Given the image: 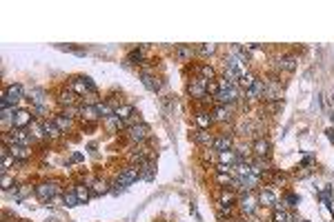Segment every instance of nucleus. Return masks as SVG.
<instances>
[{"mask_svg": "<svg viewBox=\"0 0 334 222\" xmlns=\"http://www.w3.org/2000/svg\"><path fill=\"white\" fill-rule=\"evenodd\" d=\"M138 169H141V180L152 182L156 178V160H147V162L138 164Z\"/></svg>", "mask_w": 334, "mask_h": 222, "instance_id": "nucleus-31", "label": "nucleus"}, {"mask_svg": "<svg viewBox=\"0 0 334 222\" xmlns=\"http://www.w3.org/2000/svg\"><path fill=\"white\" fill-rule=\"evenodd\" d=\"M174 56H176L178 63L187 65V63H192V58L196 56V49H194L192 44H178V47H174Z\"/></svg>", "mask_w": 334, "mask_h": 222, "instance_id": "nucleus-24", "label": "nucleus"}, {"mask_svg": "<svg viewBox=\"0 0 334 222\" xmlns=\"http://www.w3.org/2000/svg\"><path fill=\"white\" fill-rule=\"evenodd\" d=\"M259 80V76L254 74V71H247V74H243L241 76V80H238V87L243 89V91H247V89H252L254 87V82Z\"/></svg>", "mask_w": 334, "mask_h": 222, "instance_id": "nucleus-38", "label": "nucleus"}, {"mask_svg": "<svg viewBox=\"0 0 334 222\" xmlns=\"http://www.w3.org/2000/svg\"><path fill=\"white\" fill-rule=\"evenodd\" d=\"M122 191H125V187H122L118 180H114V182H111V193H114V196H120Z\"/></svg>", "mask_w": 334, "mask_h": 222, "instance_id": "nucleus-49", "label": "nucleus"}, {"mask_svg": "<svg viewBox=\"0 0 334 222\" xmlns=\"http://www.w3.org/2000/svg\"><path fill=\"white\" fill-rule=\"evenodd\" d=\"M103 127H105V131L107 133H122L127 129V125H125V120H120L118 116H109V118H105L103 120Z\"/></svg>", "mask_w": 334, "mask_h": 222, "instance_id": "nucleus-25", "label": "nucleus"}, {"mask_svg": "<svg viewBox=\"0 0 334 222\" xmlns=\"http://www.w3.org/2000/svg\"><path fill=\"white\" fill-rule=\"evenodd\" d=\"M49 222H56V220H49Z\"/></svg>", "mask_w": 334, "mask_h": 222, "instance_id": "nucleus-54", "label": "nucleus"}, {"mask_svg": "<svg viewBox=\"0 0 334 222\" xmlns=\"http://www.w3.org/2000/svg\"><path fill=\"white\" fill-rule=\"evenodd\" d=\"M210 111L212 118H214V125H230L234 120V114H236V107L234 104H214Z\"/></svg>", "mask_w": 334, "mask_h": 222, "instance_id": "nucleus-7", "label": "nucleus"}, {"mask_svg": "<svg viewBox=\"0 0 334 222\" xmlns=\"http://www.w3.org/2000/svg\"><path fill=\"white\" fill-rule=\"evenodd\" d=\"M143 63H145V47H136V49H132V51L127 53V65L141 69Z\"/></svg>", "mask_w": 334, "mask_h": 222, "instance_id": "nucleus-33", "label": "nucleus"}, {"mask_svg": "<svg viewBox=\"0 0 334 222\" xmlns=\"http://www.w3.org/2000/svg\"><path fill=\"white\" fill-rule=\"evenodd\" d=\"M265 104V111H270V114H276V111L283 109V100H278V102H263Z\"/></svg>", "mask_w": 334, "mask_h": 222, "instance_id": "nucleus-45", "label": "nucleus"}, {"mask_svg": "<svg viewBox=\"0 0 334 222\" xmlns=\"http://www.w3.org/2000/svg\"><path fill=\"white\" fill-rule=\"evenodd\" d=\"M47 207H65V196H63V193H60V196H54L47 202Z\"/></svg>", "mask_w": 334, "mask_h": 222, "instance_id": "nucleus-46", "label": "nucleus"}, {"mask_svg": "<svg viewBox=\"0 0 334 222\" xmlns=\"http://www.w3.org/2000/svg\"><path fill=\"white\" fill-rule=\"evenodd\" d=\"M127 160H130V164H143L147 160H154V153L145 144H132L130 153H127Z\"/></svg>", "mask_w": 334, "mask_h": 222, "instance_id": "nucleus-9", "label": "nucleus"}, {"mask_svg": "<svg viewBox=\"0 0 334 222\" xmlns=\"http://www.w3.org/2000/svg\"><path fill=\"white\" fill-rule=\"evenodd\" d=\"M63 196H65V207H78V204H80V200H78L74 187L67 189V191H63Z\"/></svg>", "mask_w": 334, "mask_h": 222, "instance_id": "nucleus-41", "label": "nucleus"}, {"mask_svg": "<svg viewBox=\"0 0 334 222\" xmlns=\"http://www.w3.org/2000/svg\"><path fill=\"white\" fill-rule=\"evenodd\" d=\"M263 91H265V78H259L254 82V87L245 91V98H247V102H259V100H263Z\"/></svg>", "mask_w": 334, "mask_h": 222, "instance_id": "nucleus-26", "label": "nucleus"}, {"mask_svg": "<svg viewBox=\"0 0 334 222\" xmlns=\"http://www.w3.org/2000/svg\"><path fill=\"white\" fill-rule=\"evenodd\" d=\"M7 136H9V144H22V147H31V144L36 142L31 138L29 129H14V131H9Z\"/></svg>", "mask_w": 334, "mask_h": 222, "instance_id": "nucleus-17", "label": "nucleus"}, {"mask_svg": "<svg viewBox=\"0 0 334 222\" xmlns=\"http://www.w3.org/2000/svg\"><path fill=\"white\" fill-rule=\"evenodd\" d=\"M196 49V56H203V58H210V56H214L216 53V44H198V47H194Z\"/></svg>", "mask_w": 334, "mask_h": 222, "instance_id": "nucleus-42", "label": "nucleus"}, {"mask_svg": "<svg viewBox=\"0 0 334 222\" xmlns=\"http://www.w3.org/2000/svg\"><path fill=\"white\" fill-rule=\"evenodd\" d=\"M3 93H5V96H7V100H9L11 104H14V107H18V102H20V100L27 96V93H25V87H22L20 82H14V85H9V87L5 89Z\"/></svg>", "mask_w": 334, "mask_h": 222, "instance_id": "nucleus-21", "label": "nucleus"}, {"mask_svg": "<svg viewBox=\"0 0 334 222\" xmlns=\"http://www.w3.org/2000/svg\"><path fill=\"white\" fill-rule=\"evenodd\" d=\"M56 102H58V109L63 111L67 107H76V104H80V96H76V93L65 85L58 93H56Z\"/></svg>", "mask_w": 334, "mask_h": 222, "instance_id": "nucleus-12", "label": "nucleus"}, {"mask_svg": "<svg viewBox=\"0 0 334 222\" xmlns=\"http://www.w3.org/2000/svg\"><path fill=\"white\" fill-rule=\"evenodd\" d=\"M67 87L80 98L87 96L89 91H96V85H94V80L89 76H71L69 82H67Z\"/></svg>", "mask_w": 334, "mask_h": 222, "instance_id": "nucleus-6", "label": "nucleus"}, {"mask_svg": "<svg viewBox=\"0 0 334 222\" xmlns=\"http://www.w3.org/2000/svg\"><path fill=\"white\" fill-rule=\"evenodd\" d=\"M52 120L58 125V129L63 131V133H71L76 129V120H71V118H67L65 114H54L52 116Z\"/></svg>", "mask_w": 334, "mask_h": 222, "instance_id": "nucleus-29", "label": "nucleus"}, {"mask_svg": "<svg viewBox=\"0 0 334 222\" xmlns=\"http://www.w3.org/2000/svg\"><path fill=\"white\" fill-rule=\"evenodd\" d=\"M105 98H100V93H98V89L96 91H89L87 96H82L80 98V104H85V107H96L98 102H103Z\"/></svg>", "mask_w": 334, "mask_h": 222, "instance_id": "nucleus-39", "label": "nucleus"}, {"mask_svg": "<svg viewBox=\"0 0 334 222\" xmlns=\"http://www.w3.org/2000/svg\"><path fill=\"white\" fill-rule=\"evenodd\" d=\"M9 153L14 155L18 164H25L27 160H31L33 149L31 147H22V144H9Z\"/></svg>", "mask_w": 334, "mask_h": 222, "instance_id": "nucleus-22", "label": "nucleus"}, {"mask_svg": "<svg viewBox=\"0 0 334 222\" xmlns=\"http://www.w3.org/2000/svg\"><path fill=\"white\" fill-rule=\"evenodd\" d=\"M141 80H143L145 89H149L152 93H158L160 89H163V80H160L156 74H141Z\"/></svg>", "mask_w": 334, "mask_h": 222, "instance_id": "nucleus-28", "label": "nucleus"}, {"mask_svg": "<svg viewBox=\"0 0 334 222\" xmlns=\"http://www.w3.org/2000/svg\"><path fill=\"white\" fill-rule=\"evenodd\" d=\"M60 114H65L67 118H71V120H80V104H76V107H67L63 109Z\"/></svg>", "mask_w": 334, "mask_h": 222, "instance_id": "nucleus-43", "label": "nucleus"}, {"mask_svg": "<svg viewBox=\"0 0 334 222\" xmlns=\"http://www.w3.org/2000/svg\"><path fill=\"white\" fill-rule=\"evenodd\" d=\"M3 222H7V220H3Z\"/></svg>", "mask_w": 334, "mask_h": 222, "instance_id": "nucleus-56", "label": "nucleus"}, {"mask_svg": "<svg viewBox=\"0 0 334 222\" xmlns=\"http://www.w3.org/2000/svg\"><path fill=\"white\" fill-rule=\"evenodd\" d=\"M134 114H136V109H134V104H130V102H125V104H120V107L118 109H116V116H118V118L120 120H130L132 118V116Z\"/></svg>", "mask_w": 334, "mask_h": 222, "instance_id": "nucleus-40", "label": "nucleus"}, {"mask_svg": "<svg viewBox=\"0 0 334 222\" xmlns=\"http://www.w3.org/2000/svg\"><path fill=\"white\" fill-rule=\"evenodd\" d=\"M283 100V82L278 74H272L265 78V91H263V102H278Z\"/></svg>", "mask_w": 334, "mask_h": 222, "instance_id": "nucleus-1", "label": "nucleus"}, {"mask_svg": "<svg viewBox=\"0 0 334 222\" xmlns=\"http://www.w3.org/2000/svg\"><path fill=\"white\" fill-rule=\"evenodd\" d=\"M122 136L127 138L130 144H145L149 138H152V127H149L147 122H141V125L127 127V129L122 131Z\"/></svg>", "mask_w": 334, "mask_h": 222, "instance_id": "nucleus-2", "label": "nucleus"}, {"mask_svg": "<svg viewBox=\"0 0 334 222\" xmlns=\"http://www.w3.org/2000/svg\"><path fill=\"white\" fill-rule=\"evenodd\" d=\"M256 196H259V204L265 209H274L278 202V196L274 189H272V185H261L256 189Z\"/></svg>", "mask_w": 334, "mask_h": 222, "instance_id": "nucleus-10", "label": "nucleus"}, {"mask_svg": "<svg viewBox=\"0 0 334 222\" xmlns=\"http://www.w3.org/2000/svg\"><path fill=\"white\" fill-rule=\"evenodd\" d=\"M89 189H92V196L94 198H100L105 193H111V182L105 180V178H94V180H87Z\"/></svg>", "mask_w": 334, "mask_h": 222, "instance_id": "nucleus-18", "label": "nucleus"}, {"mask_svg": "<svg viewBox=\"0 0 334 222\" xmlns=\"http://www.w3.org/2000/svg\"><path fill=\"white\" fill-rule=\"evenodd\" d=\"M301 166H305V169H310V166H314V158H303V162H301Z\"/></svg>", "mask_w": 334, "mask_h": 222, "instance_id": "nucleus-50", "label": "nucleus"}, {"mask_svg": "<svg viewBox=\"0 0 334 222\" xmlns=\"http://www.w3.org/2000/svg\"><path fill=\"white\" fill-rule=\"evenodd\" d=\"M29 133H31V138L36 142H47V136H45V125H43V120H33L31 125H29Z\"/></svg>", "mask_w": 334, "mask_h": 222, "instance_id": "nucleus-34", "label": "nucleus"}, {"mask_svg": "<svg viewBox=\"0 0 334 222\" xmlns=\"http://www.w3.org/2000/svg\"><path fill=\"white\" fill-rule=\"evenodd\" d=\"M299 222H308V220H299Z\"/></svg>", "mask_w": 334, "mask_h": 222, "instance_id": "nucleus-53", "label": "nucleus"}, {"mask_svg": "<svg viewBox=\"0 0 334 222\" xmlns=\"http://www.w3.org/2000/svg\"><path fill=\"white\" fill-rule=\"evenodd\" d=\"M238 160H243L241 155H238L234 149H230V151H221L219 153V162H223V164H230V166H234L238 162Z\"/></svg>", "mask_w": 334, "mask_h": 222, "instance_id": "nucleus-36", "label": "nucleus"}, {"mask_svg": "<svg viewBox=\"0 0 334 222\" xmlns=\"http://www.w3.org/2000/svg\"><path fill=\"white\" fill-rule=\"evenodd\" d=\"M325 133H327V138H330V140H332V142H334V129H327V131H325Z\"/></svg>", "mask_w": 334, "mask_h": 222, "instance_id": "nucleus-51", "label": "nucleus"}, {"mask_svg": "<svg viewBox=\"0 0 334 222\" xmlns=\"http://www.w3.org/2000/svg\"><path fill=\"white\" fill-rule=\"evenodd\" d=\"M0 185H3V191H9V189L14 187V178L9 174H3V182H0Z\"/></svg>", "mask_w": 334, "mask_h": 222, "instance_id": "nucleus-47", "label": "nucleus"}, {"mask_svg": "<svg viewBox=\"0 0 334 222\" xmlns=\"http://www.w3.org/2000/svg\"><path fill=\"white\" fill-rule=\"evenodd\" d=\"M214 151H230V149H234V133H227V131H223V133H216V138H214Z\"/></svg>", "mask_w": 334, "mask_h": 222, "instance_id": "nucleus-19", "label": "nucleus"}, {"mask_svg": "<svg viewBox=\"0 0 334 222\" xmlns=\"http://www.w3.org/2000/svg\"><path fill=\"white\" fill-rule=\"evenodd\" d=\"M80 122H82V127H87V125H98V122H103V118H100L96 107H85V104H80Z\"/></svg>", "mask_w": 334, "mask_h": 222, "instance_id": "nucleus-20", "label": "nucleus"}, {"mask_svg": "<svg viewBox=\"0 0 334 222\" xmlns=\"http://www.w3.org/2000/svg\"><path fill=\"white\" fill-rule=\"evenodd\" d=\"M71 160H74V162H78V160H82V155H80V153H74V155H71Z\"/></svg>", "mask_w": 334, "mask_h": 222, "instance_id": "nucleus-52", "label": "nucleus"}, {"mask_svg": "<svg viewBox=\"0 0 334 222\" xmlns=\"http://www.w3.org/2000/svg\"><path fill=\"white\" fill-rule=\"evenodd\" d=\"M194 76L203 78V80H214V78H216V69L210 63H198L196 67H194Z\"/></svg>", "mask_w": 334, "mask_h": 222, "instance_id": "nucleus-30", "label": "nucleus"}, {"mask_svg": "<svg viewBox=\"0 0 334 222\" xmlns=\"http://www.w3.org/2000/svg\"><path fill=\"white\" fill-rule=\"evenodd\" d=\"M60 49H65V51H71V53H76V56H85V49L71 47V44H60Z\"/></svg>", "mask_w": 334, "mask_h": 222, "instance_id": "nucleus-48", "label": "nucleus"}, {"mask_svg": "<svg viewBox=\"0 0 334 222\" xmlns=\"http://www.w3.org/2000/svg\"><path fill=\"white\" fill-rule=\"evenodd\" d=\"M27 100H31V107L52 109V107H49V104H52V96H49V91H47V89H43V87H33L29 91V98H27Z\"/></svg>", "mask_w": 334, "mask_h": 222, "instance_id": "nucleus-11", "label": "nucleus"}, {"mask_svg": "<svg viewBox=\"0 0 334 222\" xmlns=\"http://www.w3.org/2000/svg\"><path fill=\"white\" fill-rule=\"evenodd\" d=\"M219 202H223V204H236L238 202V193L232 191V189H221Z\"/></svg>", "mask_w": 334, "mask_h": 222, "instance_id": "nucleus-37", "label": "nucleus"}, {"mask_svg": "<svg viewBox=\"0 0 334 222\" xmlns=\"http://www.w3.org/2000/svg\"><path fill=\"white\" fill-rule=\"evenodd\" d=\"M216 78H219V76H216ZM216 78H214V80H210V82H207V96H210V98H214L216 93L221 91V87H219V80H216Z\"/></svg>", "mask_w": 334, "mask_h": 222, "instance_id": "nucleus-44", "label": "nucleus"}, {"mask_svg": "<svg viewBox=\"0 0 334 222\" xmlns=\"http://www.w3.org/2000/svg\"><path fill=\"white\" fill-rule=\"evenodd\" d=\"M36 120L31 109L27 107H18L16 109V116H14V129H29V125Z\"/></svg>", "mask_w": 334, "mask_h": 222, "instance_id": "nucleus-15", "label": "nucleus"}, {"mask_svg": "<svg viewBox=\"0 0 334 222\" xmlns=\"http://www.w3.org/2000/svg\"><path fill=\"white\" fill-rule=\"evenodd\" d=\"M60 193H63L60 180H43L36 185V198L43 202H49L54 196H60Z\"/></svg>", "mask_w": 334, "mask_h": 222, "instance_id": "nucleus-4", "label": "nucleus"}, {"mask_svg": "<svg viewBox=\"0 0 334 222\" xmlns=\"http://www.w3.org/2000/svg\"><path fill=\"white\" fill-rule=\"evenodd\" d=\"M43 125H45V136H47V142H58L60 138L65 136V133L58 129V125H56V122H54L52 118L43 120Z\"/></svg>", "mask_w": 334, "mask_h": 222, "instance_id": "nucleus-27", "label": "nucleus"}, {"mask_svg": "<svg viewBox=\"0 0 334 222\" xmlns=\"http://www.w3.org/2000/svg\"><path fill=\"white\" fill-rule=\"evenodd\" d=\"M272 155V142L267 138H254L252 140V158H270Z\"/></svg>", "mask_w": 334, "mask_h": 222, "instance_id": "nucleus-16", "label": "nucleus"}, {"mask_svg": "<svg viewBox=\"0 0 334 222\" xmlns=\"http://www.w3.org/2000/svg\"><path fill=\"white\" fill-rule=\"evenodd\" d=\"M20 222H27V220H20Z\"/></svg>", "mask_w": 334, "mask_h": 222, "instance_id": "nucleus-55", "label": "nucleus"}, {"mask_svg": "<svg viewBox=\"0 0 334 222\" xmlns=\"http://www.w3.org/2000/svg\"><path fill=\"white\" fill-rule=\"evenodd\" d=\"M297 65H299V58L294 53H283L278 56V60L274 63V74H294L297 71Z\"/></svg>", "mask_w": 334, "mask_h": 222, "instance_id": "nucleus-8", "label": "nucleus"}, {"mask_svg": "<svg viewBox=\"0 0 334 222\" xmlns=\"http://www.w3.org/2000/svg\"><path fill=\"white\" fill-rule=\"evenodd\" d=\"M74 191H76L78 200H80V204H85V202H89V198H94V196H92V189H89L87 182H76V185H74Z\"/></svg>", "mask_w": 334, "mask_h": 222, "instance_id": "nucleus-35", "label": "nucleus"}, {"mask_svg": "<svg viewBox=\"0 0 334 222\" xmlns=\"http://www.w3.org/2000/svg\"><path fill=\"white\" fill-rule=\"evenodd\" d=\"M116 180H118L125 189L132 187L136 180H141V169H138V164H127L125 169H120L118 176H116Z\"/></svg>", "mask_w": 334, "mask_h": 222, "instance_id": "nucleus-13", "label": "nucleus"}, {"mask_svg": "<svg viewBox=\"0 0 334 222\" xmlns=\"http://www.w3.org/2000/svg\"><path fill=\"white\" fill-rule=\"evenodd\" d=\"M207 82L210 80H203V78L194 76L187 80V93L192 100H196V102H205L210 96H207Z\"/></svg>", "mask_w": 334, "mask_h": 222, "instance_id": "nucleus-5", "label": "nucleus"}, {"mask_svg": "<svg viewBox=\"0 0 334 222\" xmlns=\"http://www.w3.org/2000/svg\"><path fill=\"white\" fill-rule=\"evenodd\" d=\"M189 138H192L194 142H196L198 149H212L214 147V133L207 131V129H194L192 133H189Z\"/></svg>", "mask_w": 334, "mask_h": 222, "instance_id": "nucleus-14", "label": "nucleus"}, {"mask_svg": "<svg viewBox=\"0 0 334 222\" xmlns=\"http://www.w3.org/2000/svg\"><path fill=\"white\" fill-rule=\"evenodd\" d=\"M236 207H238V213H241L243 218H252L256 211H259V207H261L256 191H247V193H243V196H238Z\"/></svg>", "mask_w": 334, "mask_h": 222, "instance_id": "nucleus-3", "label": "nucleus"}, {"mask_svg": "<svg viewBox=\"0 0 334 222\" xmlns=\"http://www.w3.org/2000/svg\"><path fill=\"white\" fill-rule=\"evenodd\" d=\"M194 122H196V129H207V131H212V127H214L212 111L210 109H198L196 114H194Z\"/></svg>", "mask_w": 334, "mask_h": 222, "instance_id": "nucleus-23", "label": "nucleus"}, {"mask_svg": "<svg viewBox=\"0 0 334 222\" xmlns=\"http://www.w3.org/2000/svg\"><path fill=\"white\" fill-rule=\"evenodd\" d=\"M270 222H299V218L292 209H283V211H272Z\"/></svg>", "mask_w": 334, "mask_h": 222, "instance_id": "nucleus-32", "label": "nucleus"}]
</instances>
